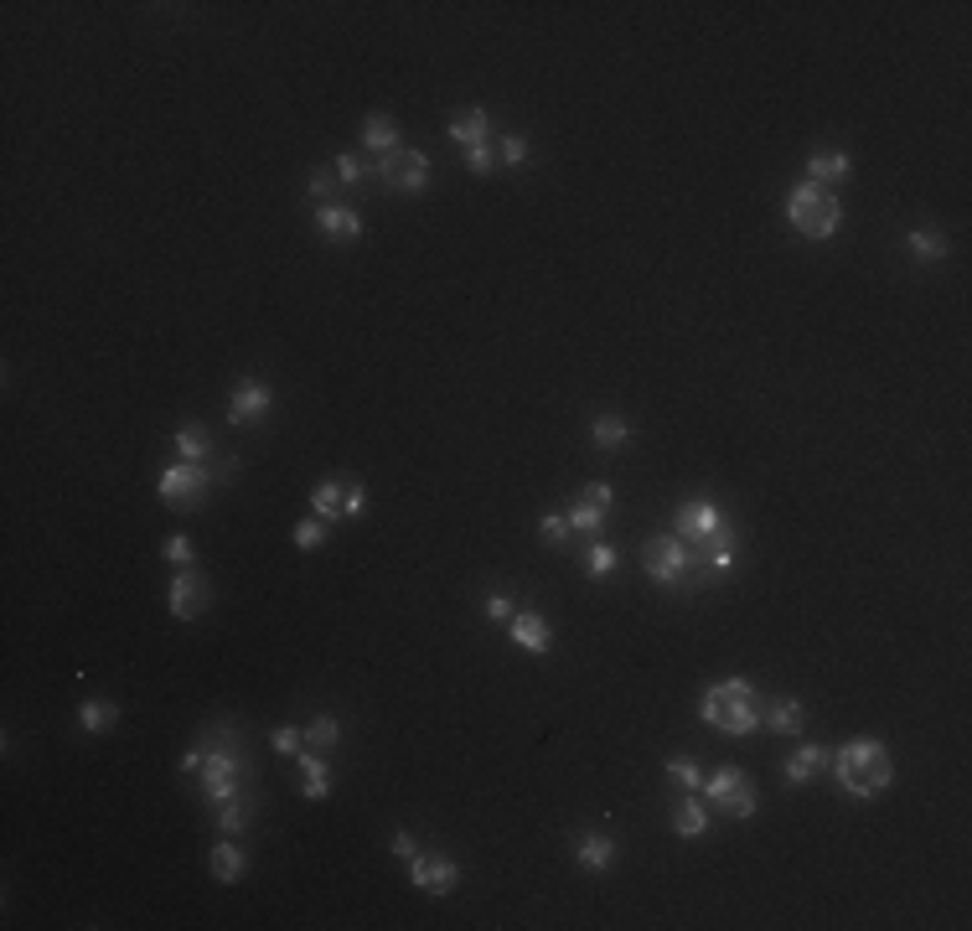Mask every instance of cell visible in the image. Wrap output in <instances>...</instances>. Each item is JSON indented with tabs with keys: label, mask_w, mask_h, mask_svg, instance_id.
<instances>
[{
	"label": "cell",
	"mask_w": 972,
	"mask_h": 931,
	"mask_svg": "<svg viewBox=\"0 0 972 931\" xmlns=\"http://www.w3.org/2000/svg\"><path fill=\"white\" fill-rule=\"evenodd\" d=\"M616 564H621V549H616V544H605V538H595V544L585 549V575H590V580L616 575Z\"/></svg>",
	"instance_id": "obj_30"
},
{
	"label": "cell",
	"mask_w": 972,
	"mask_h": 931,
	"mask_svg": "<svg viewBox=\"0 0 972 931\" xmlns=\"http://www.w3.org/2000/svg\"><path fill=\"white\" fill-rule=\"evenodd\" d=\"M704 559H709V569H719V575H724V569H735V538H729L724 528L714 533V538H704Z\"/></svg>",
	"instance_id": "obj_32"
},
{
	"label": "cell",
	"mask_w": 972,
	"mask_h": 931,
	"mask_svg": "<svg viewBox=\"0 0 972 931\" xmlns=\"http://www.w3.org/2000/svg\"><path fill=\"white\" fill-rule=\"evenodd\" d=\"M719 528H724V518H719V507H714L709 497L683 502V507H678V518H673V533L683 538V544H704V538H714Z\"/></svg>",
	"instance_id": "obj_10"
},
{
	"label": "cell",
	"mask_w": 972,
	"mask_h": 931,
	"mask_svg": "<svg viewBox=\"0 0 972 931\" xmlns=\"http://www.w3.org/2000/svg\"><path fill=\"white\" fill-rule=\"evenodd\" d=\"M409 880L424 895H450L455 885H461V864L445 859V854H414L409 859Z\"/></svg>",
	"instance_id": "obj_8"
},
{
	"label": "cell",
	"mask_w": 972,
	"mask_h": 931,
	"mask_svg": "<svg viewBox=\"0 0 972 931\" xmlns=\"http://www.w3.org/2000/svg\"><path fill=\"white\" fill-rule=\"evenodd\" d=\"M223 482V471H212V466H192V461H171V466H161V476H156V492H161V502L166 507H176V513H197V507L207 502V492Z\"/></svg>",
	"instance_id": "obj_5"
},
{
	"label": "cell",
	"mask_w": 972,
	"mask_h": 931,
	"mask_svg": "<svg viewBox=\"0 0 972 931\" xmlns=\"http://www.w3.org/2000/svg\"><path fill=\"white\" fill-rule=\"evenodd\" d=\"M507 637L518 642L523 652H533V657H543L554 647V626L543 621L538 611H512V621H507Z\"/></svg>",
	"instance_id": "obj_12"
},
{
	"label": "cell",
	"mask_w": 972,
	"mask_h": 931,
	"mask_svg": "<svg viewBox=\"0 0 972 931\" xmlns=\"http://www.w3.org/2000/svg\"><path fill=\"white\" fill-rule=\"evenodd\" d=\"M368 513V487H347L342 492V518H362Z\"/></svg>",
	"instance_id": "obj_44"
},
{
	"label": "cell",
	"mask_w": 972,
	"mask_h": 931,
	"mask_svg": "<svg viewBox=\"0 0 972 931\" xmlns=\"http://www.w3.org/2000/svg\"><path fill=\"white\" fill-rule=\"evenodd\" d=\"M761 725H771L776 735H802L807 714H802V704H797V699H771V704L761 709Z\"/></svg>",
	"instance_id": "obj_21"
},
{
	"label": "cell",
	"mask_w": 972,
	"mask_h": 931,
	"mask_svg": "<svg viewBox=\"0 0 972 931\" xmlns=\"http://www.w3.org/2000/svg\"><path fill=\"white\" fill-rule=\"evenodd\" d=\"M78 725H83L88 735L114 730V725H119V704H114V699H83V704H78Z\"/></svg>",
	"instance_id": "obj_24"
},
{
	"label": "cell",
	"mask_w": 972,
	"mask_h": 931,
	"mask_svg": "<svg viewBox=\"0 0 972 931\" xmlns=\"http://www.w3.org/2000/svg\"><path fill=\"white\" fill-rule=\"evenodd\" d=\"M580 502L600 507V513H611V507H616V487H611V482H590V487L580 492Z\"/></svg>",
	"instance_id": "obj_42"
},
{
	"label": "cell",
	"mask_w": 972,
	"mask_h": 931,
	"mask_svg": "<svg viewBox=\"0 0 972 931\" xmlns=\"http://www.w3.org/2000/svg\"><path fill=\"white\" fill-rule=\"evenodd\" d=\"M254 807H259L254 797H233V802H223V807H218V833H223V838H243V828L254 823Z\"/></svg>",
	"instance_id": "obj_25"
},
{
	"label": "cell",
	"mask_w": 972,
	"mask_h": 931,
	"mask_svg": "<svg viewBox=\"0 0 972 931\" xmlns=\"http://www.w3.org/2000/svg\"><path fill=\"white\" fill-rule=\"evenodd\" d=\"M202 756H207V750H202V745H192L187 756H181V771H187V776H192V771H202Z\"/></svg>",
	"instance_id": "obj_48"
},
{
	"label": "cell",
	"mask_w": 972,
	"mask_h": 931,
	"mask_svg": "<svg viewBox=\"0 0 972 931\" xmlns=\"http://www.w3.org/2000/svg\"><path fill=\"white\" fill-rule=\"evenodd\" d=\"M828 771L838 776V787L854 797V802H874L879 792L895 782V761H890L885 740H848V745H838L833 761H828Z\"/></svg>",
	"instance_id": "obj_1"
},
{
	"label": "cell",
	"mask_w": 972,
	"mask_h": 931,
	"mask_svg": "<svg viewBox=\"0 0 972 931\" xmlns=\"http://www.w3.org/2000/svg\"><path fill=\"white\" fill-rule=\"evenodd\" d=\"M688 564H693V544H683L678 533H657L642 544V569L657 585H683Z\"/></svg>",
	"instance_id": "obj_7"
},
{
	"label": "cell",
	"mask_w": 972,
	"mask_h": 931,
	"mask_svg": "<svg viewBox=\"0 0 972 931\" xmlns=\"http://www.w3.org/2000/svg\"><path fill=\"white\" fill-rule=\"evenodd\" d=\"M337 740H342L337 714H316L311 725H306V745H311V750H337Z\"/></svg>",
	"instance_id": "obj_31"
},
{
	"label": "cell",
	"mask_w": 972,
	"mask_h": 931,
	"mask_svg": "<svg viewBox=\"0 0 972 931\" xmlns=\"http://www.w3.org/2000/svg\"><path fill=\"white\" fill-rule=\"evenodd\" d=\"M331 171H337V182H342V187H357V182H368V176H373V166L362 161V156H352V150H342Z\"/></svg>",
	"instance_id": "obj_34"
},
{
	"label": "cell",
	"mask_w": 972,
	"mask_h": 931,
	"mask_svg": "<svg viewBox=\"0 0 972 931\" xmlns=\"http://www.w3.org/2000/svg\"><path fill=\"white\" fill-rule=\"evenodd\" d=\"M331 192H337V171H311V197H316V207L331 202Z\"/></svg>",
	"instance_id": "obj_45"
},
{
	"label": "cell",
	"mask_w": 972,
	"mask_h": 931,
	"mask_svg": "<svg viewBox=\"0 0 972 931\" xmlns=\"http://www.w3.org/2000/svg\"><path fill=\"white\" fill-rule=\"evenodd\" d=\"M574 859H580V869H590V875H600V869H611L621 859V844L611 833H585L580 844H574Z\"/></svg>",
	"instance_id": "obj_17"
},
{
	"label": "cell",
	"mask_w": 972,
	"mask_h": 931,
	"mask_svg": "<svg viewBox=\"0 0 972 931\" xmlns=\"http://www.w3.org/2000/svg\"><path fill=\"white\" fill-rule=\"evenodd\" d=\"M492 166H497V150L492 145H471L466 150V171L471 176H492Z\"/></svg>",
	"instance_id": "obj_41"
},
{
	"label": "cell",
	"mask_w": 972,
	"mask_h": 931,
	"mask_svg": "<svg viewBox=\"0 0 972 931\" xmlns=\"http://www.w3.org/2000/svg\"><path fill=\"white\" fill-rule=\"evenodd\" d=\"M166 606H171L176 621H197V616L207 611V580L197 575V564H192V569H176V575H171Z\"/></svg>",
	"instance_id": "obj_9"
},
{
	"label": "cell",
	"mask_w": 972,
	"mask_h": 931,
	"mask_svg": "<svg viewBox=\"0 0 972 931\" xmlns=\"http://www.w3.org/2000/svg\"><path fill=\"white\" fill-rule=\"evenodd\" d=\"M538 538H543V544H549V549L569 544V518H564V513H549V518L538 523Z\"/></svg>",
	"instance_id": "obj_39"
},
{
	"label": "cell",
	"mask_w": 972,
	"mask_h": 931,
	"mask_svg": "<svg viewBox=\"0 0 972 931\" xmlns=\"http://www.w3.org/2000/svg\"><path fill=\"white\" fill-rule=\"evenodd\" d=\"M202 750H207V756H202V771H197V776H202V802L212 807V813H218L223 802L243 797L238 782L249 776V761H243V740L233 745V730H228V725H218V740L202 745Z\"/></svg>",
	"instance_id": "obj_3"
},
{
	"label": "cell",
	"mask_w": 972,
	"mask_h": 931,
	"mask_svg": "<svg viewBox=\"0 0 972 931\" xmlns=\"http://www.w3.org/2000/svg\"><path fill=\"white\" fill-rule=\"evenodd\" d=\"M326 528H331V523H321V518H306V523L295 528V549H306V554H311V549H326Z\"/></svg>",
	"instance_id": "obj_38"
},
{
	"label": "cell",
	"mask_w": 972,
	"mask_h": 931,
	"mask_svg": "<svg viewBox=\"0 0 972 931\" xmlns=\"http://www.w3.org/2000/svg\"><path fill=\"white\" fill-rule=\"evenodd\" d=\"M750 782V776L740 771V766H719L714 776H704V787H698V792H704L709 802H719V807H729V802H735V792Z\"/></svg>",
	"instance_id": "obj_23"
},
{
	"label": "cell",
	"mask_w": 972,
	"mask_h": 931,
	"mask_svg": "<svg viewBox=\"0 0 972 931\" xmlns=\"http://www.w3.org/2000/svg\"><path fill=\"white\" fill-rule=\"evenodd\" d=\"M807 176L812 182H843V176H854V156L848 150H817L807 161Z\"/></svg>",
	"instance_id": "obj_22"
},
{
	"label": "cell",
	"mask_w": 972,
	"mask_h": 931,
	"mask_svg": "<svg viewBox=\"0 0 972 931\" xmlns=\"http://www.w3.org/2000/svg\"><path fill=\"white\" fill-rule=\"evenodd\" d=\"M388 849H393V854H399V859H414V854H419V844H414V833H404V828H399V833H393V838H388Z\"/></svg>",
	"instance_id": "obj_47"
},
{
	"label": "cell",
	"mask_w": 972,
	"mask_h": 931,
	"mask_svg": "<svg viewBox=\"0 0 972 931\" xmlns=\"http://www.w3.org/2000/svg\"><path fill=\"white\" fill-rule=\"evenodd\" d=\"M755 807H761V797H755V787L745 782V787L735 792V802L724 807V813H735V818H755Z\"/></svg>",
	"instance_id": "obj_43"
},
{
	"label": "cell",
	"mask_w": 972,
	"mask_h": 931,
	"mask_svg": "<svg viewBox=\"0 0 972 931\" xmlns=\"http://www.w3.org/2000/svg\"><path fill=\"white\" fill-rule=\"evenodd\" d=\"M673 833H678V838H704V833H709V807L693 802V792H688V802L673 813Z\"/></svg>",
	"instance_id": "obj_28"
},
{
	"label": "cell",
	"mask_w": 972,
	"mask_h": 931,
	"mask_svg": "<svg viewBox=\"0 0 972 931\" xmlns=\"http://www.w3.org/2000/svg\"><path fill=\"white\" fill-rule=\"evenodd\" d=\"M564 518H569V533H600V523H605V513L590 507V502H574Z\"/></svg>",
	"instance_id": "obj_37"
},
{
	"label": "cell",
	"mask_w": 972,
	"mask_h": 931,
	"mask_svg": "<svg viewBox=\"0 0 972 931\" xmlns=\"http://www.w3.org/2000/svg\"><path fill=\"white\" fill-rule=\"evenodd\" d=\"M828 761H833V750H823V745H802V750H792L786 756V787H807L817 771H828Z\"/></svg>",
	"instance_id": "obj_15"
},
{
	"label": "cell",
	"mask_w": 972,
	"mask_h": 931,
	"mask_svg": "<svg viewBox=\"0 0 972 931\" xmlns=\"http://www.w3.org/2000/svg\"><path fill=\"white\" fill-rule=\"evenodd\" d=\"M786 218H792V228L802 238H833L838 223H843V207L833 192H823L817 182H797L792 192H786Z\"/></svg>",
	"instance_id": "obj_4"
},
{
	"label": "cell",
	"mask_w": 972,
	"mask_h": 931,
	"mask_svg": "<svg viewBox=\"0 0 972 931\" xmlns=\"http://www.w3.org/2000/svg\"><path fill=\"white\" fill-rule=\"evenodd\" d=\"M171 445H176V461H192V466H212V461H218V445H212V435L202 425H181L171 435Z\"/></svg>",
	"instance_id": "obj_19"
},
{
	"label": "cell",
	"mask_w": 972,
	"mask_h": 931,
	"mask_svg": "<svg viewBox=\"0 0 972 931\" xmlns=\"http://www.w3.org/2000/svg\"><path fill=\"white\" fill-rule=\"evenodd\" d=\"M761 699H755V688L745 683V678H724V683H714V688H704V704H698V719H704L709 730H719V735H750V730H761Z\"/></svg>",
	"instance_id": "obj_2"
},
{
	"label": "cell",
	"mask_w": 972,
	"mask_h": 931,
	"mask_svg": "<svg viewBox=\"0 0 972 931\" xmlns=\"http://www.w3.org/2000/svg\"><path fill=\"white\" fill-rule=\"evenodd\" d=\"M161 559H166V564H176V569H192V564H197V549H192V538H187V533H166V544H161Z\"/></svg>",
	"instance_id": "obj_33"
},
{
	"label": "cell",
	"mask_w": 972,
	"mask_h": 931,
	"mask_svg": "<svg viewBox=\"0 0 972 931\" xmlns=\"http://www.w3.org/2000/svg\"><path fill=\"white\" fill-rule=\"evenodd\" d=\"M275 409V394H269V383L259 378H243L233 388V404H228V425H259V419Z\"/></svg>",
	"instance_id": "obj_11"
},
{
	"label": "cell",
	"mask_w": 972,
	"mask_h": 931,
	"mask_svg": "<svg viewBox=\"0 0 972 931\" xmlns=\"http://www.w3.org/2000/svg\"><path fill=\"white\" fill-rule=\"evenodd\" d=\"M295 766H300V797H306V802H326V797H331V766H326V750H300Z\"/></svg>",
	"instance_id": "obj_13"
},
{
	"label": "cell",
	"mask_w": 972,
	"mask_h": 931,
	"mask_svg": "<svg viewBox=\"0 0 972 931\" xmlns=\"http://www.w3.org/2000/svg\"><path fill=\"white\" fill-rule=\"evenodd\" d=\"M373 176L388 192H424V187H430V156L399 145V150H388V156L373 161Z\"/></svg>",
	"instance_id": "obj_6"
},
{
	"label": "cell",
	"mask_w": 972,
	"mask_h": 931,
	"mask_svg": "<svg viewBox=\"0 0 972 931\" xmlns=\"http://www.w3.org/2000/svg\"><path fill=\"white\" fill-rule=\"evenodd\" d=\"M497 161H502V166H528V161H533V145H528L523 135H502V140H497Z\"/></svg>",
	"instance_id": "obj_36"
},
{
	"label": "cell",
	"mask_w": 972,
	"mask_h": 931,
	"mask_svg": "<svg viewBox=\"0 0 972 931\" xmlns=\"http://www.w3.org/2000/svg\"><path fill=\"white\" fill-rule=\"evenodd\" d=\"M481 611H486V621H502V626H507V621H512V611H518V606H512L507 595H486V606H481Z\"/></svg>",
	"instance_id": "obj_46"
},
{
	"label": "cell",
	"mask_w": 972,
	"mask_h": 931,
	"mask_svg": "<svg viewBox=\"0 0 972 931\" xmlns=\"http://www.w3.org/2000/svg\"><path fill=\"white\" fill-rule=\"evenodd\" d=\"M207 869H212V880H218V885H238L243 869H249V854L238 849V838H223V844H212Z\"/></svg>",
	"instance_id": "obj_18"
},
{
	"label": "cell",
	"mask_w": 972,
	"mask_h": 931,
	"mask_svg": "<svg viewBox=\"0 0 972 931\" xmlns=\"http://www.w3.org/2000/svg\"><path fill=\"white\" fill-rule=\"evenodd\" d=\"M269 745H275L280 756H300V750H306V730H290V725H280L275 735H269Z\"/></svg>",
	"instance_id": "obj_40"
},
{
	"label": "cell",
	"mask_w": 972,
	"mask_h": 931,
	"mask_svg": "<svg viewBox=\"0 0 972 931\" xmlns=\"http://www.w3.org/2000/svg\"><path fill=\"white\" fill-rule=\"evenodd\" d=\"M662 771L673 776V782H678L683 792H698V787H704V771H698L693 761H683V756H667V761H662Z\"/></svg>",
	"instance_id": "obj_35"
},
{
	"label": "cell",
	"mask_w": 972,
	"mask_h": 931,
	"mask_svg": "<svg viewBox=\"0 0 972 931\" xmlns=\"http://www.w3.org/2000/svg\"><path fill=\"white\" fill-rule=\"evenodd\" d=\"M342 492H347V487H337V482H316V487H311V513H316L321 523H337V518H342Z\"/></svg>",
	"instance_id": "obj_29"
},
{
	"label": "cell",
	"mask_w": 972,
	"mask_h": 931,
	"mask_svg": "<svg viewBox=\"0 0 972 931\" xmlns=\"http://www.w3.org/2000/svg\"><path fill=\"white\" fill-rule=\"evenodd\" d=\"M590 440L600 445V450H621L626 440H631V425L621 414H595V425H590Z\"/></svg>",
	"instance_id": "obj_27"
},
{
	"label": "cell",
	"mask_w": 972,
	"mask_h": 931,
	"mask_svg": "<svg viewBox=\"0 0 972 931\" xmlns=\"http://www.w3.org/2000/svg\"><path fill=\"white\" fill-rule=\"evenodd\" d=\"M905 249H910V259L936 264V259H947V238H941L936 228H910L905 233Z\"/></svg>",
	"instance_id": "obj_26"
},
{
	"label": "cell",
	"mask_w": 972,
	"mask_h": 931,
	"mask_svg": "<svg viewBox=\"0 0 972 931\" xmlns=\"http://www.w3.org/2000/svg\"><path fill=\"white\" fill-rule=\"evenodd\" d=\"M362 145L378 150V156H388V150H399V125H393V114L373 109L368 119H362Z\"/></svg>",
	"instance_id": "obj_20"
},
{
	"label": "cell",
	"mask_w": 972,
	"mask_h": 931,
	"mask_svg": "<svg viewBox=\"0 0 972 931\" xmlns=\"http://www.w3.org/2000/svg\"><path fill=\"white\" fill-rule=\"evenodd\" d=\"M445 135L461 145V150L486 145V140H492V114H486V109H461V114H455L450 125H445Z\"/></svg>",
	"instance_id": "obj_16"
},
{
	"label": "cell",
	"mask_w": 972,
	"mask_h": 931,
	"mask_svg": "<svg viewBox=\"0 0 972 931\" xmlns=\"http://www.w3.org/2000/svg\"><path fill=\"white\" fill-rule=\"evenodd\" d=\"M316 233L321 238H362V213L357 207H342V202H321L316 207Z\"/></svg>",
	"instance_id": "obj_14"
}]
</instances>
